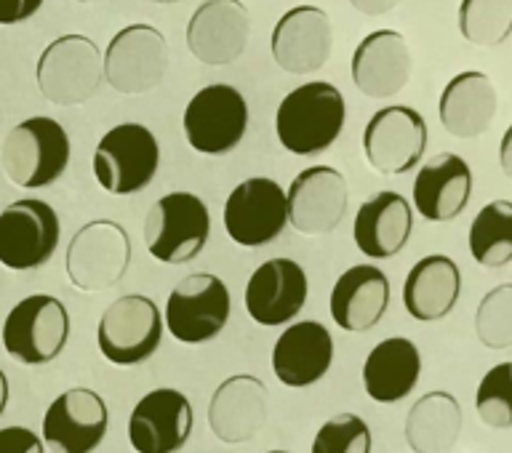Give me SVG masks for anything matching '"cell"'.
Here are the masks:
<instances>
[{"instance_id": "6da1fadb", "label": "cell", "mask_w": 512, "mask_h": 453, "mask_svg": "<svg viewBox=\"0 0 512 453\" xmlns=\"http://www.w3.org/2000/svg\"><path fill=\"white\" fill-rule=\"evenodd\" d=\"M347 107L342 91L328 80H310L283 96L275 112V134L291 155L310 158L342 136Z\"/></svg>"}, {"instance_id": "7a4b0ae2", "label": "cell", "mask_w": 512, "mask_h": 453, "mask_svg": "<svg viewBox=\"0 0 512 453\" xmlns=\"http://www.w3.org/2000/svg\"><path fill=\"white\" fill-rule=\"evenodd\" d=\"M70 136L54 118H27L8 131L0 168L11 184L22 190L51 187L64 176L70 166Z\"/></svg>"}, {"instance_id": "3957f363", "label": "cell", "mask_w": 512, "mask_h": 453, "mask_svg": "<svg viewBox=\"0 0 512 453\" xmlns=\"http://www.w3.org/2000/svg\"><path fill=\"white\" fill-rule=\"evenodd\" d=\"M40 94L59 107H78L99 94L104 83L102 51L86 35H62L51 40L35 67Z\"/></svg>"}, {"instance_id": "277c9868", "label": "cell", "mask_w": 512, "mask_h": 453, "mask_svg": "<svg viewBox=\"0 0 512 453\" xmlns=\"http://www.w3.org/2000/svg\"><path fill=\"white\" fill-rule=\"evenodd\" d=\"M211 216L192 192H168L144 216V246L160 264H187L206 248Z\"/></svg>"}, {"instance_id": "5b68a950", "label": "cell", "mask_w": 512, "mask_h": 453, "mask_svg": "<svg viewBox=\"0 0 512 453\" xmlns=\"http://www.w3.org/2000/svg\"><path fill=\"white\" fill-rule=\"evenodd\" d=\"M70 342V312L51 294H32L14 304L3 323V347L22 366L54 363Z\"/></svg>"}, {"instance_id": "8992f818", "label": "cell", "mask_w": 512, "mask_h": 453, "mask_svg": "<svg viewBox=\"0 0 512 453\" xmlns=\"http://www.w3.org/2000/svg\"><path fill=\"white\" fill-rule=\"evenodd\" d=\"M131 264V238L112 219H94L72 235L64 270L78 291L99 294L118 286Z\"/></svg>"}, {"instance_id": "52a82bcc", "label": "cell", "mask_w": 512, "mask_h": 453, "mask_svg": "<svg viewBox=\"0 0 512 453\" xmlns=\"http://www.w3.org/2000/svg\"><path fill=\"white\" fill-rule=\"evenodd\" d=\"M163 326V312L150 296L126 294L102 312L96 344L112 366H139L158 352Z\"/></svg>"}, {"instance_id": "ba28073f", "label": "cell", "mask_w": 512, "mask_h": 453, "mask_svg": "<svg viewBox=\"0 0 512 453\" xmlns=\"http://www.w3.org/2000/svg\"><path fill=\"white\" fill-rule=\"evenodd\" d=\"M160 144L142 123H120L99 139L94 152V176L110 195H134L155 179Z\"/></svg>"}, {"instance_id": "9c48e42d", "label": "cell", "mask_w": 512, "mask_h": 453, "mask_svg": "<svg viewBox=\"0 0 512 453\" xmlns=\"http://www.w3.org/2000/svg\"><path fill=\"white\" fill-rule=\"evenodd\" d=\"M230 288L211 272H192L168 294L163 323L176 342L206 344L230 323Z\"/></svg>"}, {"instance_id": "30bf717a", "label": "cell", "mask_w": 512, "mask_h": 453, "mask_svg": "<svg viewBox=\"0 0 512 453\" xmlns=\"http://www.w3.org/2000/svg\"><path fill=\"white\" fill-rule=\"evenodd\" d=\"M184 139L200 155H227L243 142L248 128V104L230 83L200 88L184 107Z\"/></svg>"}, {"instance_id": "8fae6325", "label": "cell", "mask_w": 512, "mask_h": 453, "mask_svg": "<svg viewBox=\"0 0 512 453\" xmlns=\"http://www.w3.org/2000/svg\"><path fill=\"white\" fill-rule=\"evenodd\" d=\"M430 144V128L422 112L408 104H392L371 115L363 131V155L382 176H400L422 163Z\"/></svg>"}, {"instance_id": "7c38bea8", "label": "cell", "mask_w": 512, "mask_h": 453, "mask_svg": "<svg viewBox=\"0 0 512 453\" xmlns=\"http://www.w3.org/2000/svg\"><path fill=\"white\" fill-rule=\"evenodd\" d=\"M62 227L46 200L24 198L0 211V264L6 270L30 272L51 262Z\"/></svg>"}, {"instance_id": "4fadbf2b", "label": "cell", "mask_w": 512, "mask_h": 453, "mask_svg": "<svg viewBox=\"0 0 512 453\" xmlns=\"http://www.w3.org/2000/svg\"><path fill=\"white\" fill-rule=\"evenodd\" d=\"M104 80L118 94H150L168 70V43L152 24H128L102 54Z\"/></svg>"}, {"instance_id": "5bb4252c", "label": "cell", "mask_w": 512, "mask_h": 453, "mask_svg": "<svg viewBox=\"0 0 512 453\" xmlns=\"http://www.w3.org/2000/svg\"><path fill=\"white\" fill-rule=\"evenodd\" d=\"M224 230L243 248L270 246L288 224L286 190L267 176L240 182L224 203Z\"/></svg>"}, {"instance_id": "9a60e30c", "label": "cell", "mask_w": 512, "mask_h": 453, "mask_svg": "<svg viewBox=\"0 0 512 453\" xmlns=\"http://www.w3.org/2000/svg\"><path fill=\"white\" fill-rule=\"evenodd\" d=\"M110 430V408L99 392L72 387L43 414V443L51 453H94Z\"/></svg>"}, {"instance_id": "2e32d148", "label": "cell", "mask_w": 512, "mask_h": 453, "mask_svg": "<svg viewBox=\"0 0 512 453\" xmlns=\"http://www.w3.org/2000/svg\"><path fill=\"white\" fill-rule=\"evenodd\" d=\"M286 203L288 224L299 235H328L344 222L350 208L347 179L334 166L304 168L286 190Z\"/></svg>"}, {"instance_id": "e0dca14e", "label": "cell", "mask_w": 512, "mask_h": 453, "mask_svg": "<svg viewBox=\"0 0 512 453\" xmlns=\"http://www.w3.org/2000/svg\"><path fill=\"white\" fill-rule=\"evenodd\" d=\"M190 398L171 387L147 392L128 416V443L136 453H179L192 435Z\"/></svg>"}, {"instance_id": "ac0fdd59", "label": "cell", "mask_w": 512, "mask_h": 453, "mask_svg": "<svg viewBox=\"0 0 512 453\" xmlns=\"http://www.w3.org/2000/svg\"><path fill=\"white\" fill-rule=\"evenodd\" d=\"M187 48L208 67L238 62L251 38V14L240 0H203L187 22Z\"/></svg>"}, {"instance_id": "d6986e66", "label": "cell", "mask_w": 512, "mask_h": 453, "mask_svg": "<svg viewBox=\"0 0 512 453\" xmlns=\"http://www.w3.org/2000/svg\"><path fill=\"white\" fill-rule=\"evenodd\" d=\"M272 59L288 75H310L326 67L334 51L331 16L320 6H296L280 16L270 38Z\"/></svg>"}, {"instance_id": "ffe728a7", "label": "cell", "mask_w": 512, "mask_h": 453, "mask_svg": "<svg viewBox=\"0 0 512 453\" xmlns=\"http://www.w3.org/2000/svg\"><path fill=\"white\" fill-rule=\"evenodd\" d=\"M310 296L307 272L294 259L259 264L246 283L248 318L264 328L286 326L304 310Z\"/></svg>"}, {"instance_id": "44dd1931", "label": "cell", "mask_w": 512, "mask_h": 453, "mask_svg": "<svg viewBox=\"0 0 512 453\" xmlns=\"http://www.w3.org/2000/svg\"><path fill=\"white\" fill-rule=\"evenodd\" d=\"M270 416V392L262 379L238 374L224 379L208 403V427L227 446L254 440Z\"/></svg>"}, {"instance_id": "7402d4cb", "label": "cell", "mask_w": 512, "mask_h": 453, "mask_svg": "<svg viewBox=\"0 0 512 453\" xmlns=\"http://www.w3.org/2000/svg\"><path fill=\"white\" fill-rule=\"evenodd\" d=\"M414 56L398 30H376L352 54V83L368 99H390L411 80Z\"/></svg>"}, {"instance_id": "603a6c76", "label": "cell", "mask_w": 512, "mask_h": 453, "mask_svg": "<svg viewBox=\"0 0 512 453\" xmlns=\"http://www.w3.org/2000/svg\"><path fill=\"white\" fill-rule=\"evenodd\" d=\"M334 363V336L318 320H299L272 347V371L280 384L304 390L318 384Z\"/></svg>"}, {"instance_id": "cb8c5ba5", "label": "cell", "mask_w": 512, "mask_h": 453, "mask_svg": "<svg viewBox=\"0 0 512 453\" xmlns=\"http://www.w3.org/2000/svg\"><path fill=\"white\" fill-rule=\"evenodd\" d=\"M472 168L456 152H440L419 168L414 179V208L416 214L432 224L454 222L456 216L470 206Z\"/></svg>"}, {"instance_id": "d4e9b609", "label": "cell", "mask_w": 512, "mask_h": 453, "mask_svg": "<svg viewBox=\"0 0 512 453\" xmlns=\"http://www.w3.org/2000/svg\"><path fill=\"white\" fill-rule=\"evenodd\" d=\"M390 278L374 264H355L336 278L328 299L331 318L347 334H366L390 310Z\"/></svg>"}, {"instance_id": "484cf974", "label": "cell", "mask_w": 512, "mask_h": 453, "mask_svg": "<svg viewBox=\"0 0 512 453\" xmlns=\"http://www.w3.org/2000/svg\"><path fill=\"white\" fill-rule=\"evenodd\" d=\"M414 232V211L403 195L395 190L376 192L374 198L360 203L352 238L355 246L368 259H392L408 246Z\"/></svg>"}, {"instance_id": "4316f807", "label": "cell", "mask_w": 512, "mask_h": 453, "mask_svg": "<svg viewBox=\"0 0 512 453\" xmlns=\"http://www.w3.org/2000/svg\"><path fill=\"white\" fill-rule=\"evenodd\" d=\"M499 112L494 80L486 72L467 70L448 80L438 102L440 126L456 139H478Z\"/></svg>"}, {"instance_id": "83f0119b", "label": "cell", "mask_w": 512, "mask_h": 453, "mask_svg": "<svg viewBox=\"0 0 512 453\" xmlns=\"http://www.w3.org/2000/svg\"><path fill=\"white\" fill-rule=\"evenodd\" d=\"M462 296L459 264L446 254H430L408 270L403 280V307L419 323H438L454 312Z\"/></svg>"}, {"instance_id": "f1b7e54d", "label": "cell", "mask_w": 512, "mask_h": 453, "mask_svg": "<svg viewBox=\"0 0 512 453\" xmlns=\"http://www.w3.org/2000/svg\"><path fill=\"white\" fill-rule=\"evenodd\" d=\"M422 355L406 336H390L368 352L363 363V390L379 406H395L416 390Z\"/></svg>"}, {"instance_id": "f546056e", "label": "cell", "mask_w": 512, "mask_h": 453, "mask_svg": "<svg viewBox=\"0 0 512 453\" xmlns=\"http://www.w3.org/2000/svg\"><path fill=\"white\" fill-rule=\"evenodd\" d=\"M462 432V406L451 392L432 390L416 400L406 416V446L414 453H446Z\"/></svg>"}, {"instance_id": "4dcf8cb0", "label": "cell", "mask_w": 512, "mask_h": 453, "mask_svg": "<svg viewBox=\"0 0 512 453\" xmlns=\"http://www.w3.org/2000/svg\"><path fill=\"white\" fill-rule=\"evenodd\" d=\"M470 254L486 270L512 262V200H491L470 224Z\"/></svg>"}, {"instance_id": "1f68e13d", "label": "cell", "mask_w": 512, "mask_h": 453, "mask_svg": "<svg viewBox=\"0 0 512 453\" xmlns=\"http://www.w3.org/2000/svg\"><path fill=\"white\" fill-rule=\"evenodd\" d=\"M459 32L472 46H502L512 35V0H462Z\"/></svg>"}, {"instance_id": "d6a6232c", "label": "cell", "mask_w": 512, "mask_h": 453, "mask_svg": "<svg viewBox=\"0 0 512 453\" xmlns=\"http://www.w3.org/2000/svg\"><path fill=\"white\" fill-rule=\"evenodd\" d=\"M475 334L488 350L512 347V283L491 288L475 310Z\"/></svg>"}, {"instance_id": "836d02e7", "label": "cell", "mask_w": 512, "mask_h": 453, "mask_svg": "<svg viewBox=\"0 0 512 453\" xmlns=\"http://www.w3.org/2000/svg\"><path fill=\"white\" fill-rule=\"evenodd\" d=\"M478 419L491 430L512 427V360L488 368L475 392Z\"/></svg>"}, {"instance_id": "e575fe53", "label": "cell", "mask_w": 512, "mask_h": 453, "mask_svg": "<svg viewBox=\"0 0 512 453\" xmlns=\"http://www.w3.org/2000/svg\"><path fill=\"white\" fill-rule=\"evenodd\" d=\"M374 435L358 414H339L320 424L310 453H371Z\"/></svg>"}, {"instance_id": "d590c367", "label": "cell", "mask_w": 512, "mask_h": 453, "mask_svg": "<svg viewBox=\"0 0 512 453\" xmlns=\"http://www.w3.org/2000/svg\"><path fill=\"white\" fill-rule=\"evenodd\" d=\"M0 453H46V443L27 427H3Z\"/></svg>"}, {"instance_id": "8d00e7d4", "label": "cell", "mask_w": 512, "mask_h": 453, "mask_svg": "<svg viewBox=\"0 0 512 453\" xmlns=\"http://www.w3.org/2000/svg\"><path fill=\"white\" fill-rule=\"evenodd\" d=\"M43 0H0V24H19L35 16Z\"/></svg>"}, {"instance_id": "74e56055", "label": "cell", "mask_w": 512, "mask_h": 453, "mask_svg": "<svg viewBox=\"0 0 512 453\" xmlns=\"http://www.w3.org/2000/svg\"><path fill=\"white\" fill-rule=\"evenodd\" d=\"M400 0H350V6L363 16H382L390 14Z\"/></svg>"}, {"instance_id": "f35d334b", "label": "cell", "mask_w": 512, "mask_h": 453, "mask_svg": "<svg viewBox=\"0 0 512 453\" xmlns=\"http://www.w3.org/2000/svg\"><path fill=\"white\" fill-rule=\"evenodd\" d=\"M499 166L507 179H512V123L504 131L502 142H499Z\"/></svg>"}, {"instance_id": "ab89813d", "label": "cell", "mask_w": 512, "mask_h": 453, "mask_svg": "<svg viewBox=\"0 0 512 453\" xmlns=\"http://www.w3.org/2000/svg\"><path fill=\"white\" fill-rule=\"evenodd\" d=\"M8 398H11V387H8V376L3 374V368H0V416L6 411Z\"/></svg>"}, {"instance_id": "60d3db41", "label": "cell", "mask_w": 512, "mask_h": 453, "mask_svg": "<svg viewBox=\"0 0 512 453\" xmlns=\"http://www.w3.org/2000/svg\"><path fill=\"white\" fill-rule=\"evenodd\" d=\"M150 3H158V6H174V3H182V0H150Z\"/></svg>"}, {"instance_id": "b9f144b4", "label": "cell", "mask_w": 512, "mask_h": 453, "mask_svg": "<svg viewBox=\"0 0 512 453\" xmlns=\"http://www.w3.org/2000/svg\"><path fill=\"white\" fill-rule=\"evenodd\" d=\"M75 3H86L88 6V3H102V0H75Z\"/></svg>"}, {"instance_id": "7bdbcfd3", "label": "cell", "mask_w": 512, "mask_h": 453, "mask_svg": "<svg viewBox=\"0 0 512 453\" xmlns=\"http://www.w3.org/2000/svg\"><path fill=\"white\" fill-rule=\"evenodd\" d=\"M267 453H291V451H267Z\"/></svg>"}]
</instances>
